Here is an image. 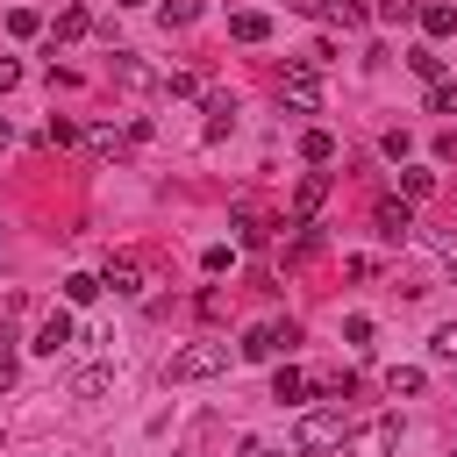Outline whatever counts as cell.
I'll use <instances>...</instances> for the list:
<instances>
[{
    "label": "cell",
    "instance_id": "12",
    "mask_svg": "<svg viewBox=\"0 0 457 457\" xmlns=\"http://www.w3.org/2000/svg\"><path fill=\"white\" fill-rule=\"evenodd\" d=\"M228 36H236V43H264V36H271V14L243 7V14H228Z\"/></svg>",
    "mask_w": 457,
    "mask_h": 457
},
{
    "label": "cell",
    "instance_id": "37",
    "mask_svg": "<svg viewBox=\"0 0 457 457\" xmlns=\"http://www.w3.org/2000/svg\"><path fill=\"white\" fill-rule=\"evenodd\" d=\"M450 457H457V450H450Z\"/></svg>",
    "mask_w": 457,
    "mask_h": 457
},
{
    "label": "cell",
    "instance_id": "34",
    "mask_svg": "<svg viewBox=\"0 0 457 457\" xmlns=\"http://www.w3.org/2000/svg\"><path fill=\"white\" fill-rule=\"evenodd\" d=\"M243 457H286L278 443H243Z\"/></svg>",
    "mask_w": 457,
    "mask_h": 457
},
{
    "label": "cell",
    "instance_id": "17",
    "mask_svg": "<svg viewBox=\"0 0 457 457\" xmlns=\"http://www.w3.org/2000/svg\"><path fill=\"white\" fill-rule=\"evenodd\" d=\"M300 157H307L314 171H321V164H336V136H328V129H307V136H300Z\"/></svg>",
    "mask_w": 457,
    "mask_h": 457
},
{
    "label": "cell",
    "instance_id": "14",
    "mask_svg": "<svg viewBox=\"0 0 457 457\" xmlns=\"http://www.w3.org/2000/svg\"><path fill=\"white\" fill-rule=\"evenodd\" d=\"M107 386H114V364H86V371H71V393H79V400H100Z\"/></svg>",
    "mask_w": 457,
    "mask_h": 457
},
{
    "label": "cell",
    "instance_id": "15",
    "mask_svg": "<svg viewBox=\"0 0 457 457\" xmlns=\"http://www.w3.org/2000/svg\"><path fill=\"white\" fill-rule=\"evenodd\" d=\"M421 386H428V371H421V364H393V371H386V393H393V400H414Z\"/></svg>",
    "mask_w": 457,
    "mask_h": 457
},
{
    "label": "cell",
    "instance_id": "3",
    "mask_svg": "<svg viewBox=\"0 0 457 457\" xmlns=\"http://www.w3.org/2000/svg\"><path fill=\"white\" fill-rule=\"evenodd\" d=\"M343 443H350V457H393V450H400V421H393V414H371V421L350 428Z\"/></svg>",
    "mask_w": 457,
    "mask_h": 457
},
{
    "label": "cell",
    "instance_id": "16",
    "mask_svg": "<svg viewBox=\"0 0 457 457\" xmlns=\"http://www.w3.org/2000/svg\"><path fill=\"white\" fill-rule=\"evenodd\" d=\"M414 21H421L428 36H457V7H450V0H428V7L414 14Z\"/></svg>",
    "mask_w": 457,
    "mask_h": 457
},
{
    "label": "cell",
    "instance_id": "24",
    "mask_svg": "<svg viewBox=\"0 0 457 457\" xmlns=\"http://www.w3.org/2000/svg\"><path fill=\"white\" fill-rule=\"evenodd\" d=\"M7 36H43V14L36 7H7Z\"/></svg>",
    "mask_w": 457,
    "mask_h": 457
},
{
    "label": "cell",
    "instance_id": "29",
    "mask_svg": "<svg viewBox=\"0 0 457 457\" xmlns=\"http://www.w3.org/2000/svg\"><path fill=\"white\" fill-rule=\"evenodd\" d=\"M193 14H200V7H193V0H164V29H186V21H193Z\"/></svg>",
    "mask_w": 457,
    "mask_h": 457
},
{
    "label": "cell",
    "instance_id": "10",
    "mask_svg": "<svg viewBox=\"0 0 457 457\" xmlns=\"http://www.w3.org/2000/svg\"><path fill=\"white\" fill-rule=\"evenodd\" d=\"M271 400H278V407H300V400H307V371H300V364H278V371H271Z\"/></svg>",
    "mask_w": 457,
    "mask_h": 457
},
{
    "label": "cell",
    "instance_id": "33",
    "mask_svg": "<svg viewBox=\"0 0 457 457\" xmlns=\"http://www.w3.org/2000/svg\"><path fill=\"white\" fill-rule=\"evenodd\" d=\"M14 86H21V64H14V57H0V93H14Z\"/></svg>",
    "mask_w": 457,
    "mask_h": 457
},
{
    "label": "cell",
    "instance_id": "35",
    "mask_svg": "<svg viewBox=\"0 0 457 457\" xmlns=\"http://www.w3.org/2000/svg\"><path fill=\"white\" fill-rule=\"evenodd\" d=\"M7 143H14V121H7V114H0V150H7Z\"/></svg>",
    "mask_w": 457,
    "mask_h": 457
},
{
    "label": "cell",
    "instance_id": "31",
    "mask_svg": "<svg viewBox=\"0 0 457 457\" xmlns=\"http://www.w3.org/2000/svg\"><path fill=\"white\" fill-rule=\"evenodd\" d=\"M7 386H14V336L0 328V393H7Z\"/></svg>",
    "mask_w": 457,
    "mask_h": 457
},
{
    "label": "cell",
    "instance_id": "27",
    "mask_svg": "<svg viewBox=\"0 0 457 457\" xmlns=\"http://www.w3.org/2000/svg\"><path fill=\"white\" fill-rule=\"evenodd\" d=\"M371 336H378L371 314H350V321H343V343H350V350H371Z\"/></svg>",
    "mask_w": 457,
    "mask_h": 457
},
{
    "label": "cell",
    "instance_id": "25",
    "mask_svg": "<svg viewBox=\"0 0 457 457\" xmlns=\"http://www.w3.org/2000/svg\"><path fill=\"white\" fill-rule=\"evenodd\" d=\"M407 71H414V79H428V86H436V79H443V57H436V50H407Z\"/></svg>",
    "mask_w": 457,
    "mask_h": 457
},
{
    "label": "cell",
    "instance_id": "8",
    "mask_svg": "<svg viewBox=\"0 0 457 457\" xmlns=\"http://www.w3.org/2000/svg\"><path fill=\"white\" fill-rule=\"evenodd\" d=\"M100 286H107V293H121V300H136V293H143V257H129V250H121V257H107Z\"/></svg>",
    "mask_w": 457,
    "mask_h": 457
},
{
    "label": "cell",
    "instance_id": "23",
    "mask_svg": "<svg viewBox=\"0 0 457 457\" xmlns=\"http://www.w3.org/2000/svg\"><path fill=\"white\" fill-rule=\"evenodd\" d=\"M428 357H436V364H457V321H443V328L428 336Z\"/></svg>",
    "mask_w": 457,
    "mask_h": 457
},
{
    "label": "cell",
    "instance_id": "20",
    "mask_svg": "<svg viewBox=\"0 0 457 457\" xmlns=\"http://www.w3.org/2000/svg\"><path fill=\"white\" fill-rule=\"evenodd\" d=\"M328 21H343V29H364V21H371V0H328Z\"/></svg>",
    "mask_w": 457,
    "mask_h": 457
},
{
    "label": "cell",
    "instance_id": "11",
    "mask_svg": "<svg viewBox=\"0 0 457 457\" xmlns=\"http://www.w3.org/2000/svg\"><path fill=\"white\" fill-rule=\"evenodd\" d=\"M236 129V93H207V143H221Z\"/></svg>",
    "mask_w": 457,
    "mask_h": 457
},
{
    "label": "cell",
    "instance_id": "36",
    "mask_svg": "<svg viewBox=\"0 0 457 457\" xmlns=\"http://www.w3.org/2000/svg\"><path fill=\"white\" fill-rule=\"evenodd\" d=\"M114 7H143V0H114Z\"/></svg>",
    "mask_w": 457,
    "mask_h": 457
},
{
    "label": "cell",
    "instance_id": "13",
    "mask_svg": "<svg viewBox=\"0 0 457 457\" xmlns=\"http://www.w3.org/2000/svg\"><path fill=\"white\" fill-rule=\"evenodd\" d=\"M228 228H236V243H243V250H257V243H264V236H271V228H264V214H257V207H236V214H228Z\"/></svg>",
    "mask_w": 457,
    "mask_h": 457
},
{
    "label": "cell",
    "instance_id": "5",
    "mask_svg": "<svg viewBox=\"0 0 457 457\" xmlns=\"http://www.w3.org/2000/svg\"><path fill=\"white\" fill-rule=\"evenodd\" d=\"M71 336H79V321H71V307H50L29 350H43V357H57V350H71Z\"/></svg>",
    "mask_w": 457,
    "mask_h": 457
},
{
    "label": "cell",
    "instance_id": "26",
    "mask_svg": "<svg viewBox=\"0 0 457 457\" xmlns=\"http://www.w3.org/2000/svg\"><path fill=\"white\" fill-rule=\"evenodd\" d=\"M114 79H121V86H136V93H143V86H150V71H143V64H136V57H129V50H114Z\"/></svg>",
    "mask_w": 457,
    "mask_h": 457
},
{
    "label": "cell",
    "instance_id": "4",
    "mask_svg": "<svg viewBox=\"0 0 457 457\" xmlns=\"http://www.w3.org/2000/svg\"><path fill=\"white\" fill-rule=\"evenodd\" d=\"M286 343H293V321H257V328L236 343V357H250V364H271Z\"/></svg>",
    "mask_w": 457,
    "mask_h": 457
},
{
    "label": "cell",
    "instance_id": "7",
    "mask_svg": "<svg viewBox=\"0 0 457 457\" xmlns=\"http://www.w3.org/2000/svg\"><path fill=\"white\" fill-rule=\"evenodd\" d=\"M321 200H328V171H307V179H300V193H293V214H286V221H293V228H307V221L321 214Z\"/></svg>",
    "mask_w": 457,
    "mask_h": 457
},
{
    "label": "cell",
    "instance_id": "2",
    "mask_svg": "<svg viewBox=\"0 0 457 457\" xmlns=\"http://www.w3.org/2000/svg\"><path fill=\"white\" fill-rule=\"evenodd\" d=\"M350 428H343V407H307L300 414V428H293V450L300 457H314V450H336Z\"/></svg>",
    "mask_w": 457,
    "mask_h": 457
},
{
    "label": "cell",
    "instance_id": "22",
    "mask_svg": "<svg viewBox=\"0 0 457 457\" xmlns=\"http://www.w3.org/2000/svg\"><path fill=\"white\" fill-rule=\"evenodd\" d=\"M86 143H93V150H100V157H121V150H129V136H121V129H114V121H100V129H93V136H86Z\"/></svg>",
    "mask_w": 457,
    "mask_h": 457
},
{
    "label": "cell",
    "instance_id": "18",
    "mask_svg": "<svg viewBox=\"0 0 457 457\" xmlns=\"http://www.w3.org/2000/svg\"><path fill=\"white\" fill-rule=\"evenodd\" d=\"M100 293H107L100 271H71V278H64V300H71V307H86V300H100Z\"/></svg>",
    "mask_w": 457,
    "mask_h": 457
},
{
    "label": "cell",
    "instance_id": "1",
    "mask_svg": "<svg viewBox=\"0 0 457 457\" xmlns=\"http://www.w3.org/2000/svg\"><path fill=\"white\" fill-rule=\"evenodd\" d=\"M214 371H228V343H186V350H171V364H164L171 386H193V378H214Z\"/></svg>",
    "mask_w": 457,
    "mask_h": 457
},
{
    "label": "cell",
    "instance_id": "9",
    "mask_svg": "<svg viewBox=\"0 0 457 457\" xmlns=\"http://www.w3.org/2000/svg\"><path fill=\"white\" fill-rule=\"evenodd\" d=\"M371 221H378V236H386V243H407V236H414V207H407V200H378V207H371Z\"/></svg>",
    "mask_w": 457,
    "mask_h": 457
},
{
    "label": "cell",
    "instance_id": "21",
    "mask_svg": "<svg viewBox=\"0 0 457 457\" xmlns=\"http://www.w3.org/2000/svg\"><path fill=\"white\" fill-rule=\"evenodd\" d=\"M86 29H93V14H86L79 0H71V7H57V36H64V43H71V36H86Z\"/></svg>",
    "mask_w": 457,
    "mask_h": 457
},
{
    "label": "cell",
    "instance_id": "32",
    "mask_svg": "<svg viewBox=\"0 0 457 457\" xmlns=\"http://www.w3.org/2000/svg\"><path fill=\"white\" fill-rule=\"evenodd\" d=\"M228 257H236L228 243H207V250H200V264H207V271H228Z\"/></svg>",
    "mask_w": 457,
    "mask_h": 457
},
{
    "label": "cell",
    "instance_id": "6",
    "mask_svg": "<svg viewBox=\"0 0 457 457\" xmlns=\"http://www.w3.org/2000/svg\"><path fill=\"white\" fill-rule=\"evenodd\" d=\"M278 100H286V107H321V79H314V64H293V71L278 79Z\"/></svg>",
    "mask_w": 457,
    "mask_h": 457
},
{
    "label": "cell",
    "instance_id": "28",
    "mask_svg": "<svg viewBox=\"0 0 457 457\" xmlns=\"http://www.w3.org/2000/svg\"><path fill=\"white\" fill-rule=\"evenodd\" d=\"M428 114H457V79H436L428 86Z\"/></svg>",
    "mask_w": 457,
    "mask_h": 457
},
{
    "label": "cell",
    "instance_id": "19",
    "mask_svg": "<svg viewBox=\"0 0 457 457\" xmlns=\"http://www.w3.org/2000/svg\"><path fill=\"white\" fill-rule=\"evenodd\" d=\"M400 193H407V200H428V193H436V171H428V164H407V171H400Z\"/></svg>",
    "mask_w": 457,
    "mask_h": 457
},
{
    "label": "cell",
    "instance_id": "30",
    "mask_svg": "<svg viewBox=\"0 0 457 457\" xmlns=\"http://www.w3.org/2000/svg\"><path fill=\"white\" fill-rule=\"evenodd\" d=\"M164 93H171V100H193V93H200V79H193V71H171V79H164Z\"/></svg>",
    "mask_w": 457,
    "mask_h": 457
}]
</instances>
